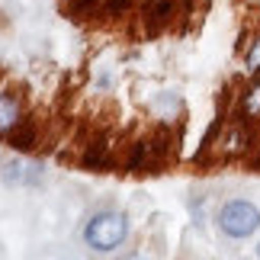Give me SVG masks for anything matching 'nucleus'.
Returning <instances> with one entry per match:
<instances>
[{"mask_svg":"<svg viewBox=\"0 0 260 260\" xmlns=\"http://www.w3.org/2000/svg\"><path fill=\"white\" fill-rule=\"evenodd\" d=\"M128 235V218L122 212H96L84 228V241L93 251H116Z\"/></svg>","mask_w":260,"mask_h":260,"instance_id":"nucleus-1","label":"nucleus"},{"mask_svg":"<svg viewBox=\"0 0 260 260\" xmlns=\"http://www.w3.org/2000/svg\"><path fill=\"white\" fill-rule=\"evenodd\" d=\"M218 228H222L228 238H247L260 228V212L251 203H244V199H232V203L218 212Z\"/></svg>","mask_w":260,"mask_h":260,"instance_id":"nucleus-2","label":"nucleus"},{"mask_svg":"<svg viewBox=\"0 0 260 260\" xmlns=\"http://www.w3.org/2000/svg\"><path fill=\"white\" fill-rule=\"evenodd\" d=\"M177 13H180L177 0H148V4H142V10H138V19H142V26H145V36H161L177 19Z\"/></svg>","mask_w":260,"mask_h":260,"instance_id":"nucleus-3","label":"nucleus"},{"mask_svg":"<svg viewBox=\"0 0 260 260\" xmlns=\"http://www.w3.org/2000/svg\"><path fill=\"white\" fill-rule=\"evenodd\" d=\"M81 167H87V171H109L113 167V145H109L106 132H100L87 142L81 154Z\"/></svg>","mask_w":260,"mask_h":260,"instance_id":"nucleus-4","label":"nucleus"},{"mask_svg":"<svg viewBox=\"0 0 260 260\" xmlns=\"http://www.w3.org/2000/svg\"><path fill=\"white\" fill-rule=\"evenodd\" d=\"M7 142L13 145L16 151H32V148H39V122L32 116H23L19 125L7 135Z\"/></svg>","mask_w":260,"mask_h":260,"instance_id":"nucleus-5","label":"nucleus"},{"mask_svg":"<svg viewBox=\"0 0 260 260\" xmlns=\"http://www.w3.org/2000/svg\"><path fill=\"white\" fill-rule=\"evenodd\" d=\"M23 103L13 96V93H0V135H10L13 128L19 125V119H23Z\"/></svg>","mask_w":260,"mask_h":260,"instance_id":"nucleus-6","label":"nucleus"},{"mask_svg":"<svg viewBox=\"0 0 260 260\" xmlns=\"http://www.w3.org/2000/svg\"><path fill=\"white\" fill-rule=\"evenodd\" d=\"M4 180L7 183H39V171L23 164V161H13V164L4 167Z\"/></svg>","mask_w":260,"mask_h":260,"instance_id":"nucleus-7","label":"nucleus"},{"mask_svg":"<svg viewBox=\"0 0 260 260\" xmlns=\"http://www.w3.org/2000/svg\"><path fill=\"white\" fill-rule=\"evenodd\" d=\"M103 4V0H61V10L71 19H87L96 13V7Z\"/></svg>","mask_w":260,"mask_h":260,"instance_id":"nucleus-8","label":"nucleus"},{"mask_svg":"<svg viewBox=\"0 0 260 260\" xmlns=\"http://www.w3.org/2000/svg\"><path fill=\"white\" fill-rule=\"evenodd\" d=\"M128 10H132V0H103V4L96 7L93 16L106 23V19H119L122 13H128Z\"/></svg>","mask_w":260,"mask_h":260,"instance_id":"nucleus-9","label":"nucleus"},{"mask_svg":"<svg viewBox=\"0 0 260 260\" xmlns=\"http://www.w3.org/2000/svg\"><path fill=\"white\" fill-rule=\"evenodd\" d=\"M238 113L247 116V119H257L260 116V81L247 90V93H241V106H238Z\"/></svg>","mask_w":260,"mask_h":260,"instance_id":"nucleus-10","label":"nucleus"},{"mask_svg":"<svg viewBox=\"0 0 260 260\" xmlns=\"http://www.w3.org/2000/svg\"><path fill=\"white\" fill-rule=\"evenodd\" d=\"M257 257H260V247H257Z\"/></svg>","mask_w":260,"mask_h":260,"instance_id":"nucleus-11","label":"nucleus"}]
</instances>
